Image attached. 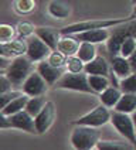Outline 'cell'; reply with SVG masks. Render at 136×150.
Segmentation results:
<instances>
[{
    "instance_id": "6da1fadb",
    "label": "cell",
    "mask_w": 136,
    "mask_h": 150,
    "mask_svg": "<svg viewBox=\"0 0 136 150\" xmlns=\"http://www.w3.org/2000/svg\"><path fill=\"white\" fill-rule=\"evenodd\" d=\"M136 14H132L129 17H119V18H96V20H84V21H76L72 24H68L61 30V34H78L86 31V30H95V28H112L119 24H123L129 20H132Z\"/></svg>"
},
{
    "instance_id": "7a4b0ae2",
    "label": "cell",
    "mask_w": 136,
    "mask_h": 150,
    "mask_svg": "<svg viewBox=\"0 0 136 150\" xmlns=\"http://www.w3.org/2000/svg\"><path fill=\"white\" fill-rule=\"evenodd\" d=\"M101 137L99 127L86 125H74L71 132V144L76 150L96 149V144Z\"/></svg>"
},
{
    "instance_id": "3957f363",
    "label": "cell",
    "mask_w": 136,
    "mask_h": 150,
    "mask_svg": "<svg viewBox=\"0 0 136 150\" xmlns=\"http://www.w3.org/2000/svg\"><path fill=\"white\" fill-rule=\"evenodd\" d=\"M35 69L37 68H34V62L27 55H20L11 59L8 68L3 74L7 75L8 79L13 82L16 88H21L24 81L28 78V75L34 72Z\"/></svg>"
},
{
    "instance_id": "277c9868",
    "label": "cell",
    "mask_w": 136,
    "mask_h": 150,
    "mask_svg": "<svg viewBox=\"0 0 136 150\" xmlns=\"http://www.w3.org/2000/svg\"><path fill=\"white\" fill-rule=\"evenodd\" d=\"M110 30L112 31H110V37L106 41V50L112 57V55L119 54L120 45L127 37H136V17H133L132 20H129L123 24L112 27Z\"/></svg>"
},
{
    "instance_id": "5b68a950",
    "label": "cell",
    "mask_w": 136,
    "mask_h": 150,
    "mask_svg": "<svg viewBox=\"0 0 136 150\" xmlns=\"http://www.w3.org/2000/svg\"><path fill=\"white\" fill-rule=\"evenodd\" d=\"M55 88L58 89H68V91L85 92V93H95L89 81H88V74L86 72H65L58 82L55 83Z\"/></svg>"
},
{
    "instance_id": "8992f818",
    "label": "cell",
    "mask_w": 136,
    "mask_h": 150,
    "mask_svg": "<svg viewBox=\"0 0 136 150\" xmlns=\"http://www.w3.org/2000/svg\"><path fill=\"white\" fill-rule=\"evenodd\" d=\"M110 123L123 139L129 140L136 146V126L133 119H132V115L118 112L113 109L112 115H110Z\"/></svg>"
},
{
    "instance_id": "52a82bcc",
    "label": "cell",
    "mask_w": 136,
    "mask_h": 150,
    "mask_svg": "<svg viewBox=\"0 0 136 150\" xmlns=\"http://www.w3.org/2000/svg\"><path fill=\"white\" fill-rule=\"evenodd\" d=\"M110 115H112L110 108L101 103V105L95 106L92 110H89L88 113H85L84 116L74 120L72 125H86L93 126V127H101V126H105L106 123L110 122Z\"/></svg>"
},
{
    "instance_id": "ba28073f",
    "label": "cell",
    "mask_w": 136,
    "mask_h": 150,
    "mask_svg": "<svg viewBox=\"0 0 136 150\" xmlns=\"http://www.w3.org/2000/svg\"><path fill=\"white\" fill-rule=\"evenodd\" d=\"M48 86H50L48 82L35 69L34 72L28 75V78L24 81L23 86H21V91L27 93L28 96H40V95H44L45 92L48 91Z\"/></svg>"
},
{
    "instance_id": "9c48e42d",
    "label": "cell",
    "mask_w": 136,
    "mask_h": 150,
    "mask_svg": "<svg viewBox=\"0 0 136 150\" xmlns=\"http://www.w3.org/2000/svg\"><path fill=\"white\" fill-rule=\"evenodd\" d=\"M51 48L42 41L38 35H31L30 38H27V57L31 59L33 62H40L42 59H47L50 55Z\"/></svg>"
},
{
    "instance_id": "30bf717a",
    "label": "cell",
    "mask_w": 136,
    "mask_h": 150,
    "mask_svg": "<svg viewBox=\"0 0 136 150\" xmlns=\"http://www.w3.org/2000/svg\"><path fill=\"white\" fill-rule=\"evenodd\" d=\"M57 116V112H55V105L54 102L48 100L44 108L40 110V113L34 117L35 119V127H37V134H44L48 129H50L54 120Z\"/></svg>"
},
{
    "instance_id": "8fae6325",
    "label": "cell",
    "mask_w": 136,
    "mask_h": 150,
    "mask_svg": "<svg viewBox=\"0 0 136 150\" xmlns=\"http://www.w3.org/2000/svg\"><path fill=\"white\" fill-rule=\"evenodd\" d=\"M10 122L14 129L23 130L27 133H37V127H35V119L33 115H30L27 110H20L14 115L8 116Z\"/></svg>"
},
{
    "instance_id": "7c38bea8",
    "label": "cell",
    "mask_w": 136,
    "mask_h": 150,
    "mask_svg": "<svg viewBox=\"0 0 136 150\" xmlns=\"http://www.w3.org/2000/svg\"><path fill=\"white\" fill-rule=\"evenodd\" d=\"M27 54V40L25 38H14L7 42H0V55L7 58H16Z\"/></svg>"
},
{
    "instance_id": "4fadbf2b",
    "label": "cell",
    "mask_w": 136,
    "mask_h": 150,
    "mask_svg": "<svg viewBox=\"0 0 136 150\" xmlns=\"http://www.w3.org/2000/svg\"><path fill=\"white\" fill-rule=\"evenodd\" d=\"M35 68H37V71L42 75V78L48 82V85H55V83L58 82L59 78L65 74V72H64V68L54 67V65H51L47 59L40 61Z\"/></svg>"
},
{
    "instance_id": "5bb4252c",
    "label": "cell",
    "mask_w": 136,
    "mask_h": 150,
    "mask_svg": "<svg viewBox=\"0 0 136 150\" xmlns=\"http://www.w3.org/2000/svg\"><path fill=\"white\" fill-rule=\"evenodd\" d=\"M110 28H95V30H86L82 33L74 34L79 41L92 42V44H101L106 42L110 37Z\"/></svg>"
},
{
    "instance_id": "9a60e30c",
    "label": "cell",
    "mask_w": 136,
    "mask_h": 150,
    "mask_svg": "<svg viewBox=\"0 0 136 150\" xmlns=\"http://www.w3.org/2000/svg\"><path fill=\"white\" fill-rule=\"evenodd\" d=\"M110 69L112 72L116 75L118 79H122L127 75H130L133 71H132V67H130V62H129V58L120 55V54H116V55H112L110 57Z\"/></svg>"
},
{
    "instance_id": "2e32d148",
    "label": "cell",
    "mask_w": 136,
    "mask_h": 150,
    "mask_svg": "<svg viewBox=\"0 0 136 150\" xmlns=\"http://www.w3.org/2000/svg\"><path fill=\"white\" fill-rule=\"evenodd\" d=\"M35 35H38L51 50H57L58 41L62 34H61V30L54 28V27H37L35 28Z\"/></svg>"
},
{
    "instance_id": "e0dca14e",
    "label": "cell",
    "mask_w": 136,
    "mask_h": 150,
    "mask_svg": "<svg viewBox=\"0 0 136 150\" xmlns=\"http://www.w3.org/2000/svg\"><path fill=\"white\" fill-rule=\"evenodd\" d=\"M85 72L88 75L93 74V75H106V76H109V72H112L110 62H108L105 57L96 55L92 61L85 64Z\"/></svg>"
},
{
    "instance_id": "ac0fdd59",
    "label": "cell",
    "mask_w": 136,
    "mask_h": 150,
    "mask_svg": "<svg viewBox=\"0 0 136 150\" xmlns=\"http://www.w3.org/2000/svg\"><path fill=\"white\" fill-rule=\"evenodd\" d=\"M79 44H81V41L76 38L74 34H62L58 41L57 50H59L62 54H65L67 57L76 55L78 48H79Z\"/></svg>"
},
{
    "instance_id": "d6986e66",
    "label": "cell",
    "mask_w": 136,
    "mask_h": 150,
    "mask_svg": "<svg viewBox=\"0 0 136 150\" xmlns=\"http://www.w3.org/2000/svg\"><path fill=\"white\" fill-rule=\"evenodd\" d=\"M122 95H123V92H122V89L119 88L118 85H113V86L109 85L106 89H103L99 93V99H101V103H103L108 108L112 109L116 106V103L119 102Z\"/></svg>"
},
{
    "instance_id": "ffe728a7",
    "label": "cell",
    "mask_w": 136,
    "mask_h": 150,
    "mask_svg": "<svg viewBox=\"0 0 136 150\" xmlns=\"http://www.w3.org/2000/svg\"><path fill=\"white\" fill-rule=\"evenodd\" d=\"M48 14L55 18H59V20H64V18H68L69 14H71V7L68 6L65 1L62 0H51L48 3Z\"/></svg>"
},
{
    "instance_id": "44dd1931",
    "label": "cell",
    "mask_w": 136,
    "mask_h": 150,
    "mask_svg": "<svg viewBox=\"0 0 136 150\" xmlns=\"http://www.w3.org/2000/svg\"><path fill=\"white\" fill-rule=\"evenodd\" d=\"M115 110L118 112H123V113H129L132 115L136 110V93L132 92H123V95L120 96L119 102L115 106Z\"/></svg>"
},
{
    "instance_id": "7402d4cb",
    "label": "cell",
    "mask_w": 136,
    "mask_h": 150,
    "mask_svg": "<svg viewBox=\"0 0 136 150\" xmlns=\"http://www.w3.org/2000/svg\"><path fill=\"white\" fill-rule=\"evenodd\" d=\"M28 98H30V96L23 92L21 95H18V96L14 98L11 102H8L4 108H1V113L6 115V116H11V115H14V113L20 112V110H24Z\"/></svg>"
},
{
    "instance_id": "603a6c76",
    "label": "cell",
    "mask_w": 136,
    "mask_h": 150,
    "mask_svg": "<svg viewBox=\"0 0 136 150\" xmlns=\"http://www.w3.org/2000/svg\"><path fill=\"white\" fill-rule=\"evenodd\" d=\"M96 149L99 150H132L135 149V144L129 140H99L96 144Z\"/></svg>"
},
{
    "instance_id": "cb8c5ba5",
    "label": "cell",
    "mask_w": 136,
    "mask_h": 150,
    "mask_svg": "<svg viewBox=\"0 0 136 150\" xmlns=\"http://www.w3.org/2000/svg\"><path fill=\"white\" fill-rule=\"evenodd\" d=\"M95 45H96V44H92V42L81 41L76 55L82 59L85 64H86V62H89V61H92V59L98 55V52H96V47H95Z\"/></svg>"
},
{
    "instance_id": "d4e9b609",
    "label": "cell",
    "mask_w": 136,
    "mask_h": 150,
    "mask_svg": "<svg viewBox=\"0 0 136 150\" xmlns=\"http://www.w3.org/2000/svg\"><path fill=\"white\" fill-rule=\"evenodd\" d=\"M88 81H89L91 88L95 91V93H101L103 89H106L110 85L109 76H106V75H88Z\"/></svg>"
},
{
    "instance_id": "484cf974",
    "label": "cell",
    "mask_w": 136,
    "mask_h": 150,
    "mask_svg": "<svg viewBox=\"0 0 136 150\" xmlns=\"http://www.w3.org/2000/svg\"><path fill=\"white\" fill-rule=\"evenodd\" d=\"M47 103V100L44 98V95H40V96H30L28 100H27V105H25V110L33 115L34 117L40 113V110L44 108V105Z\"/></svg>"
},
{
    "instance_id": "4316f807",
    "label": "cell",
    "mask_w": 136,
    "mask_h": 150,
    "mask_svg": "<svg viewBox=\"0 0 136 150\" xmlns=\"http://www.w3.org/2000/svg\"><path fill=\"white\" fill-rule=\"evenodd\" d=\"M65 69H67V72H84L85 62L78 55H69L67 57Z\"/></svg>"
},
{
    "instance_id": "83f0119b",
    "label": "cell",
    "mask_w": 136,
    "mask_h": 150,
    "mask_svg": "<svg viewBox=\"0 0 136 150\" xmlns=\"http://www.w3.org/2000/svg\"><path fill=\"white\" fill-rule=\"evenodd\" d=\"M118 86L122 89V92H132L136 93V72H132L125 78L119 79Z\"/></svg>"
},
{
    "instance_id": "f1b7e54d",
    "label": "cell",
    "mask_w": 136,
    "mask_h": 150,
    "mask_svg": "<svg viewBox=\"0 0 136 150\" xmlns=\"http://www.w3.org/2000/svg\"><path fill=\"white\" fill-rule=\"evenodd\" d=\"M14 10L18 14H30L35 8L34 0H14Z\"/></svg>"
},
{
    "instance_id": "f546056e",
    "label": "cell",
    "mask_w": 136,
    "mask_h": 150,
    "mask_svg": "<svg viewBox=\"0 0 136 150\" xmlns=\"http://www.w3.org/2000/svg\"><path fill=\"white\" fill-rule=\"evenodd\" d=\"M47 61L50 62L51 65L58 68H64L67 64V55L62 54L59 50H52L50 52V55L47 57Z\"/></svg>"
},
{
    "instance_id": "4dcf8cb0",
    "label": "cell",
    "mask_w": 136,
    "mask_h": 150,
    "mask_svg": "<svg viewBox=\"0 0 136 150\" xmlns=\"http://www.w3.org/2000/svg\"><path fill=\"white\" fill-rule=\"evenodd\" d=\"M135 51H136V37H127L126 40L122 42L119 54L123 55V57H126V58H129Z\"/></svg>"
},
{
    "instance_id": "1f68e13d",
    "label": "cell",
    "mask_w": 136,
    "mask_h": 150,
    "mask_svg": "<svg viewBox=\"0 0 136 150\" xmlns=\"http://www.w3.org/2000/svg\"><path fill=\"white\" fill-rule=\"evenodd\" d=\"M17 34V28L10 24H0V42H7L14 40Z\"/></svg>"
},
{
    "instance_id": "d6a6232c",
    "label": "cell",
    "mask_w": 136,
    "mask_h": 150,
    "mask_svg": "<svg viewBox=\"0 0 136 150\" xmlns=\"http://www.w3.org/2000/svg\"><path fill=\"white\" fill-rule=\"evenodd\" d=\"M35 28L31 23L28 21H20L17 24V34L21 37V38H30L33 34H35Z\"/></svg>"
},
{
    "instance_id": "836d02e7",
    "label": "cell",
    "mask_w": 136,
    "mask_h": 150,
    "mask_svg": "<svg viewBox=\"0 0 136 150\" xmlns=\"http://www.w3.org/2000/svg\"><path fill=\"white\" fill-rule=\"evenodd\" d=\"M21 93H23V91H14V89H11V91H8V92H3V93H0V109L4 108L8 102H11L14 98H17V96H18V95H21Z\"/></svg>"
},
{
    "instance_id": "e575fe53",
    "label": "cell",
    "mask_w": 136,
    "mask_h": 150,
    "mask_svg": "<svg viewBox=\"0 0 136 150\" xmlns=\"http://www.w3.org/2000/svg\"><path fill=\"white\" fill-rule=\"evenodd\" d=\"M13 86H14V85H13V82L8 79L7 75L6 74L0 75V93L11 91V88H13Z\"/></svg>"
},
{
    "instance_id": "d590c367",
    "label": "cell",
    "mask_w": 136,
    "mask_h": 150,
    "mask_svg": "<svg viewBox=\"0 0 136 150\" xmlns=\"http://www.w3.org/2000/svg\"><path fill=\"white\" fill-rule=\"evenodd\" d=\"M11 127H13V125H11V122H10L8 116L3 115V113H0V129L4 130V129H11Z\"/></svg>"
},
{
    "instance_id": "8d00e7d4",
    "label": "cell",
    "mask_w": 136,
    "mask_h": 150,
    "mask_svg": "<svg viewBox=\"0 0 136 150\" xmlns=\"http://www.w3.org/2000/svg\"><path fill=\"white\" fill-rule=\"evenodd\" d=\"M129 62H130V67H132V71L136 72V51L129 57Z\"/></svg>"
},
{
    "instance_id": "74e56055",
    "label": "cell",
    "mask_w": 136,
    "mask_h": 150,
    "mask_svg": "<svg viewBox=\"0 0 136 150\" xmlns=\"http://www.w3.org/2000/svg\"><path fill=\"white\" fill-rule=\"evenodd\" d=\"M132 119H133V122H135V126H136V110L132 113Z\"/></svg>"
},
{
    "instance_id": "f35d334b",
    "label": "cell",
    "mask_w": 136,
    "mask_h": 150,
    "mask_svg": "<svg viewBox=\"0 0 136 150\" xmlns=\"http://www.w3.org/2000/svg\"><path fill=\"white\" fill-rule=\"evenodd\" d=\"M132 14H136V4H133V11H132Z\"/></svg>"
},
{
    "instance_id": "ab89813d",
    "label": "cell",
    "mask_w": 136,
    "mask_h": 150,
    "mask_svg": "<svg viewBox=\"0 0 136 150\" xmlns=\"http://www.w3.org/2000/svg\"><path fill=\"white\" fill-rule=\"evenodd\" d=\"M132 4H136V0H132Z\"/></svg>"
}]
</instances>
